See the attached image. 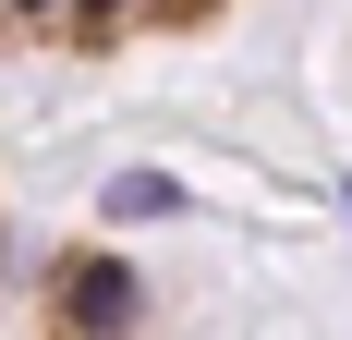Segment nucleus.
<instances>
[{
    "label": "nucleus",
    "mask_w": 352,
    "mask_h": 340,
    "mask_svg": "<svg viewBox=\"0 0 352 340\" xmlns=\"http://www.w3.org/2000/svg\"><path fill=\"white\" fill-rule=\"evenodd\" d=\"M109 206H122V219H158V206H182V195H170V182H158V170H134V182H122V195H109Z\"/></svg>",
    "instance_id": "obj_2"
},
{
    "label": "nucleus",
    "mask_w": 352,
    "mask_h": 340,
    "mask_svg": "<svg viewBox=\"0 0 352 340\" xmlns=\"http://www.w3.org/2000/svg\"><path fill=\"white\" fill-rule=\"evenodd\" d=\"M25 12H36V0H25Z\"/></svg>",
    "instance_id": "obj_4"
},
{
    "label": "nucleus",
    "mask_w": 352,
    "mask_h": 340,
    "mask_svg": "<svg viewBox=\"0 0 352 340\" xmlns=\"http://www.w3.org/2000/svg\"><path fill=\"white\" fill-rule=\"evenodd\" d=\"M61 316L109 328V316H134V279H122V268H73V279H61Z\"/></svg>",
    "instance_id": "obj_1"
},
{
    "label": "nucleus",
    "mask_w": 352,
    "mask_h": 340,
    "mask_svg": "<svg viewBox=\"0 0 352 340\" xmlns=\"http://www.w3.org/2000/svg\"><path fill=\"white\" fill-rule=\"evenodd\" d=\"M98 12H122V0H98Z\"/></svg>",
    "instance_id": "obj_3"
}]
</instances>
